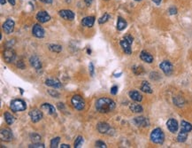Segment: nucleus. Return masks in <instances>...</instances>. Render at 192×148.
<instances>
[{"mask_svg": "<svg viewBox=\"0 0 192 148\" xmlns=\"http://www.w3.org/2000/svg\"><path fill=\"white\" fill-rule=\"evenodd\" d=\"M116 106L115 102L108 98H101L96 102V108L102 114H106L112 112Z\"/></svg>", "mask_w": 192, "mask_h": 148, "instance_id": "f257e3e1", "label": "nucleus"}, {"mask_svg": "<svg viewBox=\"0 0 192 148\" xmlns=\"http://www.w3.org/2000/svg\"><path fill=\"white\" fill-rule=\"evenodd\" d=\"M151 140L155 144H158V145L163 144L165 140V134L163 130L160 128L154 129L151 133Z\"/></svg>", "mask_w": 192, "mask_h": 148, "instance_id": "f03ea898", "label": "nucleus"}, {"mask_svg": "<svg viewBox=\"0 0 192 148\" xmlns=\"http://www.w3.org/2000/svg\"><path fill=\"white\" fill-rule=\"evenodd\" d=\"M10 107L12 109V111L13 112H22L26 110L27 108V105L26 103L21 100V99H14L11 102Z\"/></svg>", "mask_w": 192, "mask_h": 148, "instance_id": "7ed1b4c3", "label": "nucleus"}, {"mask_svg": "<svg viewBox=\"0 0 192 148\" xmlns=\"http://www.w3.org/2000/svg\"><path fill=\"white\" fill-rule=\"evenodd\" d=\"M71 103H72L73 107L75 109L79 110V111L84 109V107H85V101H84V99H82L80 95H74V96H73V98L71 99Z\"/></svg>", "mask_w": 192, "mask_h": 148, "instance_id": "20e7f679", "label": "nucleus"}, {"mask_svg": "<svg viewBox=\"0 0 192 148\" xmlns=\"http://www.w3.org/2000/svg\"><path fill=\"white\" fill-rule=\"evenodd\" d=\"M159 67L160 69L164 72V74L165 75H171L173 74V70H174V67H173V65L170 61L168 60H164L162 61L160 64H159Z\"/></svg>", "mask_w": 192, "mask_h": 148, "instance_id": "39448f33", "label": "nucleus"}, {"mask_svg": "<svg viewBox=\"0 0 192 148\" xmlns=\"http://www.w3.org/2000/svg\"><path fill=\"white\" fill-rule=\"evenodd\" d=\"M29 116L31 118V121L33 122H38L40 121L43 119V113L42 111H40L39 109L37 108H34V109H31L29 111Z\"/></svg>", "mask_w": 192, "mask_h": 148, "instance_id": "423d86ee", "label": "nucleus"}, {"mask_svg": "<svg viewBox=\"0 0 192 148\" xmlns=\"http://www.w3.org/2000/svg\"><path fill=\"white\" fill-rule=\"evenodd\" d=\"M16 58V53L15 52L11 49V48H7L5 52H4V59L7 62V63H10L12 61H13Z\"/></svg>", "mask_w": 192, "mask_h": 148, "instance_id": "0eeeda50", "label": "nucleus"}, {"mask_svg": "<svg viewBox=\"0 0 192 148\" xmlns=\"http://www.w3.org/2000/svg\"><path fill=\"white\" fill-rule=\"evenodd\" d=\"M0 138L2 141L9 142L12 139V133L9 129H2L0 132Z\"/></svg>", "mask_w": 192, "mask_h": 148, "instance_id": "6e6552de", "label": "nucleus"}, {"mask_svg": "<svg viewBox=\"0 0 192 148\" xmlns=\"http://www.w3.org/2000/svg\"><path fill=\"white\" fill-rule=\"evenodd\" d=\"M37 20L41 23H45L47 21H49L51 20V16L49 15V13L45 11H40L38 12L37 14Z\"/></svg>", "mask_w": 192, "mask_h": 148, "instance_id": "1a4fd4ad", "label": "nucleus"}, {"mask_svg": "<svg viewBox=\"0 0 192 148\" xmlns=\"http://www.w3.org/2000/svg\"><path fill=\"white\" fill-rule=\"evenodd\" d=\"M32 34L37 38H43L44 37V29L42 28L40 25L36 24L34 25L33 29H32Z\"/></svg>", "mask_w": 192, "mask_h": 148, "instance_id": "9d476101", "label": "nucleus"}, {"mask_svg": "<svg viewBox=\"0 0 192 148\" xmlns=\"http://www.w3.org/2000/svg\"><path fill=\"white\" fill-rule=\"evenodd\" d=\"M120 46L122 47V50L124 51V52L128 55H130L132 53V50H131V45L128 40H126L125 38H123L122 40H120L119 42Z\"/></svg>", "mask_w": 192, "mask_h": 148, "instance_id": "9b49d317", "label": "nucleus"}, {"mask_svg": "<svg viewBox=\"0 0 192 148\" xmlns=\"http://www.w3.org/2000/svg\"><path fill=\"white\" fill-rule=\"evenodd\" d=\"M14 21L11 19H8L4 24H3V29L5 30V32L6 34H10L13 31L14 29Z\"/></svg>", "mask_w": 192, "mask_h": 148, "instance_id": "f8f14e48", "label": "nucleus"}, {"mask_svg": "<svg viewBox=\"0 0 192 148\" xmlns=\"http://www.w3.org/2000/svg\"><path fill=\"white\" fill-rule=\"evenodd\" d=\"M134 122L136 123V125L140 126V127H148L150 125V121L147 119L146 117L144 116H139V117H136L134 119Z\"/></svg>", "mask_w": 192, "mask_h": 148, "instance_id": "ddd939ff", "label": "nucleus"}, {"mask_svg": "<svg viewBox=\"0 0 192 148\" xmlns=\"http://www.w3.org/2000/svg\"><path fill=\"white\" fill-rule=\"evenodd\" d=\"M166 127L170 132L175 133L178 130V122L174 119H169L166 122Z\"/></svg>", "mask_w": 192, "mask_h": 148, "instance_id": "4468645a", "label": "nucleus"}, {"mask_svg": "<svg viewBox=\"0 0 192 148\" xmlns=\"http://www.w3.org/2000/svg\"><path fill=\"white\" fill-rule=\"evenodd\" d=\"M29 62H30V65L37 70H39L42 68V62L37 56H32L29 60Z\"/></svg>", "mask_w": 192, "mask_h": 148, "instance_id": "2eb2a0df", "label": "nucleus"}, {"mask_svg": "<svg viewBox=\"0 0 192 148\" xmlns=\"http://www.w3.org/2000/svg\"><path fill=\"white\" fill-rule=\"evenodd\" d=\"M41 108H42L43 110H45V111L47 112L48 114H50L51 115L57 116L56 109H55V107L52 105H51V104H49V103H44V104H43V105L41 106Z\"/></svg>", "mask_w": 192, "mask_h": 148, "instance_id": "dca6fc26", "label": "nucleus"}, {"mask_svg": "<svg viewBox=\"0 0 192 148\" xmlns=\"http://www.w3.org/2000/svg\"><path fill=\"white\" fill-rule=\"evenodd\" d=\"M45 84L50 86V87H52L54 89H59V88H61L62 87V84L60 83L59 80L58 79H53V78H51V79H47L45 81Z\"/></svg>", "mask_w": 192, "mask_h": 148, "instance_id": "f3484780", "label": "nucleus"}, {"mask_svg": "<svg viewBox=\"0 0 192 148\" xmlns=\"http://www.w3.org/2000/svg\"><path fill=\"white\" fill-rule=\"evenodd\" d=\"M98 132H100L101 134H106L108 131L111 129L110 125L107 123V122H105V121H101L98 124Z\"/></svg>", "mask_w": 192, "mask_h": 148, "instance_id": "a211bd4d", "label": "nucleus"}, {"mask_svg": "<svg viewBox=\"0 0 192 148\" xmlns=\"http://www.w3.org/2000/svg\"><path fill=\"white\" fill-rule=\"evenodd\" d=\"M59 15L65 20H72L74 18V13L70 10H61L59 11Z\"/></svg>", "mask_w": 192, "mask_h": 148, "instance_id": "6ab92c4d", "label": "nucleus"}, {"mask_svg": "<svg viewBox=\"0 0 192 148\" xmlns=\"http://www.w3.org/2000/svg\"><path fill=\"white\" fill-rule=\"evenodd\" d=\"M140 58L143 61L146 63H152L153 62V57L151 54H150L146 51H143L140 54Z\"/></svg>", "mask_w": 192, "mask_h": 148, "instance_id": "aec40b11", "label": "nucleus"}, {"mask_svg": "<svg viewBox=\"0 0 192 148\" xmlns=\"http://www.w3.org/2000/svg\"><path fill=\"white\" fill-rule=\"evenodd\" d=\"M94 23H95V17H93V16L85 17L84 19H82V25L84 27H87V28H91L92 26L94 25Z\"/></svg>", "mask_w": 192, "mask_h": 148, "instance_id": "412c9836", "label": "nucleus"}, {"mask_svg": "<svg viewBox=\"0 0 192 148\" xmlns=\"http://www.w3.org/2000/svg\"><path fill=\"white\" fill-rule=\"evenodd\" d=\"M128 94H129L130 99L132 100H134V101L140 102L142 101V99H143V96L138 92L137 91H131V92H129Z\"/></svg>", "mask_w": 192, "mask_h": 148, "instance_id": "4be33fe9", "label": "nucleus"}, {"mask_svg": "<svg viewBox=\"0 0 192 148\" xmlns=\"http://www.w3.org/2000/svg\"><path fill=\"white\" fill-rule=\"evenodd\" d=\"M141 91L143 92L144 93H152V90H151V87L150 85V83L146 82V81H144L142 83V85H141Z\"/></svg>", "mask_w": 192, "mask_h": 148, "instance_id": "5701e85b", "label": "nucleus"}, {"mask_svg": "<svg viewBox=\"0 0 192 148\" xmlns=\"http://www.w3.org/2000/svg\"><path fill=\"white\" fill-rule=\"evenodd\" d=\"M188 133H189V132H187V131H185V130H183V129H181V131L179 132V134H178V136H177V140H178V142H180V143L185 142L187 138H188Z\"/></svg>", "mask_w": 192, "mask_h": 148, "instance_id": "b1692460", "label": "nucleus"}, {"mask_svg": "<svg viewBox=\"0 0 192 148\" xmlns=\"http://www.w3.org/2000/svg\"><path fill=\"white\" fill-rule=\"evenodd\" d=\"M126 27H127V21L122 17H119L117 22V29L119 31H122L123 29L126 28Z\"/></svg>", "mask_w": 192, "mask_h": 148, "instance_id": "393cba45", "label": "nucleus"}, {"mask_svg": "<svg viewBox=\"0 0 192 148\" xmlns=\"http://www.w3.org/2000/svg\"><path fill=\"white\" fill-rule=\"evenodd\" d=\"M129 108L130 110L133 112V113H142L143 112V106L138 105V104H131L129 106Z\"/></svg>", "mask_w": 192, "mask_h": 148, "instance_id": "a878e982", "label": "nucleus"}, {"mask_svg": "<svg viewBox=\"0 0 192 148\" xmlns=\"http://www.w3.org/2000/svg\"><path fill=\"white\" fill-rule=\"evenodd\" d=\"M181 127H182L183 130H184L185 131H187V132H190L192 130V125L190 122H188V121H183L181 122Z\"/></svg>", "mask_w": 192, "mask_h": 148, "instance_id": "bb28decb", "label": "nucleus"}, {"mask_svg": "<svg viewBox=\"0 0 192 148\" xmlns=\"http://www.w3.org/2000/svg\"><path fill=\"white\" fill-rule=\"evenodd\" d=\"M5 122L8 124V125H12L13 122H14V117L11 114H9L8 112H6V113H5Z\"/></svg>", "mask_w": 192, "mask_h": 148, "instance_id": "cd10ccee", "label": "nucleus"}, {"mask_svg": "<svg viewBox=\"0 0 192 148\" xmlns=\"http://www.w3.org/2000/svg\"><path fill=\"white\" fill-rule=\"evenodd\" d=\"M132 70H133L134 74H137V75H140V74H142L143 73H144V67H141V66L133 67Z\"/></svg>", "mask_w": 192, "mask_h": 148, "instance_id": "c85d7f7f", "label": "nucleus"}, {"mask_svg": "<svg viewBox=\"0 0 192 148\" xmlns=\"http://www.w3.org/2000/svg\"><path fill=\"white\" fill-rule=\"evenodd\" d=\"M49 49L52 52H60L62 51V46L59 45H50Z\"/></svg>", "mask_w": 192, "mask_h": 148, "instance_id": "c756f323", "label": "nucleus"}, {"mask_svg": "<svg viewBox=\"0 0 192 148\" xmlns=\"http://www.w3.org/2000/svg\"><path fill=\"white\" fill-rule=\"evenodd\" d=\"M174 105L178 106H183V103H184V99H183L182 97H175L174 98Z\"/></svg>", "mask_w": 192, "mask_h": 148, "instance_id": "7c9ffc66", "label": "nucleus"}, {"mask_svg": "<svg viewBox=\"0 0 192 148\" xmlns=\"http://www.w3.org/2000/svg\"><path fill=\"white\" fill-rule=\"evenodd\" d=\"M82 143H83V138H82V136H78V137L76 138V139H75V141H74V147L75 148L81 147Z\"/></svg>", "mask_w": 192, "mask_h": 148, "instance_id": "2f4dec72", "label": "nucleus"}, {"mask_svg": "<svg viewBox=\"0 0 192 148\" xmlns=\"http://www.w3.org/2000/svg\"><path fill=\"white\" fill-rule=\"evenodd\" d=\"M59 141H60V138H59V137H57V138H54V139H52V141H51V147L52 148L58 147Z\"/></svg>", "mask_w": 192, "mask_h": 148, "instance_id": "473e14b6", "label": "nucleus"}, {"mask_svg": "<svg viewBox=\"0 0 192 148\" xmlns=\"http://www.w3.org/2000/svg\"><path fill=\"white\" fill-rule=\"evenodd\" d=\"M109 19H110L109 14H108V13H105V14L98 20V23H99V24H104V23H105Z\"/></svg>", "mask_w": 192, "mask_h": 148, "instance_id": "72a5a7b5", "label": "nucleus"}, {"mask_svg": "<svg viewBox=\"0 0 192 148\" xmlns=\"http://www.w3.org/2000/svg\"><path fill=\"white\" fill-rule=\"evenodd\" d=\"M30 139L34 142V143H37V142H40L41 140V137L37 134V133H33V134H30Z\"/></svg>", "mask_w": 192, "mask_h": 148, "instance_id": "f704fd0d", "label": "nucleus"}, {"mask_svg": "<svg viewBox=\"0 0 192 148\" xmlns=\"http://www.w3.org/2000/svg\"><path fill=\"white\" fill-rule=\"evenodd\" d=\"M28 147H33V148H39V147H41V148H44L45 146H44V144H40L39 142H37V143H33L32 145H30Z\"/></svg>", "mask_w": 192, "mask_h": 148, "instance_id": "c9c22d12", "label": "nucleus"}, {"mask_svg": "<svg viewBox=\"0 0 192 148\" xmlns=\"http://www.w3.org/2000/svg\"><path fill=\"white\" fill-rule=\"evenodd\" d=\"M96 146H97V147H99V148L107 147V146H106V145H105L103 141H101V140H98V141H97V142H96Z\"/></svg>", "mask_w": 192, "mask_h": 148, "instance_id": "e433bc0d", "label": "nucleus"}, {"mask_svg": "<svg viewBox=\"0 0 192 148\" xmlns=\"http://www.w3.org/2000/svg\"><path fill=\"white\" fill-rule=\"evenodd\" d=\"M49 94L52 96V97H53V98H59V93L58 92H56L55 90H51V91H49Z\"/></svg>", "mask_w": 192, "mask_h": 148, "instance_id": "4c0bfd02", "label": "nucleus"}, {"mask_svg": "<svg viewBox=\"0 0 192 148\" xmlns=\"http://www.w3.org/2000/svg\"><path fill=\"white\" fill-rule=\"evenodd\" d=\"M168 12H169V14L174 15V14H176V13H177V9H176V7L172 6V7H170V8L168 9Z\"/></svg>", "mask_w": 192, "mask_h": 148, "instance_id": "58836bf2", "label": "nucleus"}, {"mask_svg": "<svg viewBox=\"0 0 192 148\" xmlns=\"http://www.w3.org/2000/svg\"><path fill=\"white\" fill-rule=\"evenodd\" d=\"M117 92H118V86H116V85L112 86V87L111 88V94H112V95H116Z\"/></svg>", "mask_w": 192, "mask_h": 148, "instance_id": "ea45409f", "label": "nucleus"}, {"mask_svg": "<svg viewBox=\"0 0 192 148\" xmlns=\"http://www.w3.org/2000/svg\"><path fill=\"white\" fill-rule=\"evenodd\" d=\"M89 69H90V73H91V75L93 76L94 75V64L91 62L90 65H89Z\"/></svg>", "mask_w": 192, "mask_h": 148, "instance_id": "a19ab883", "label": "nucleus"}, {"mask_svg": "<svg viewBox=\"0 0 192 148\" xmlns=\"http://www.w3.org/2000/svg\"><path fill=\"white\" fill-rule=\"evenodd\" d=\"M17 67H18L19 68H20V69H24L25 68V65H24V63H23L22 60H19L18 62H17Z\"/></svg>", "mask_w": 192, "mask_h": 148, "instance_id": "79ce46f5", "label": "nucleus"}, {"mask_svg": "<svg viewBox=\"0 0 192 148\" xmlns=\"http://www.w3.org/2000/svg\"><path fill=\"white\" fill-rule=\"evenodd\" d=\"M58 107H59V110H64L65 109V106H64V104L63 103H58Z\"/></svg>", "mask_w": 192, "mask_h": 148, "instance_id": "37998d69", "label": "nucleus"}, {"mask_svg": "<svg viewBox=\"0 0 192 148\" xmlns=\"http://www.w3.org/2000/svg\"><path fill=\"white\" fill-rule=\"evenodd\" d=\"M41 2L43 3H45V4H52V0H40Z\"/></svg>", "mask_w": 192, "mask_h": 148, "instance_id": "c03bdc74", "label": "nucleus"}, {"mask_svg": "<svg viewBox=\"0 0 192 148\" xmlns=\"http://www.w3.org/2000/svg\"><path fill=\"white\" fill-rule=\"evenodd\" d=\"M84 1H85V3H86V5H91L93 0H84Z\"/></svg>", "mask_w": 192, "mask_h": 148, "instance_id": "a18cd8bd", "label": "nucleus"}, {"mask_svg": "<svg viewBox=\"0 0 192 148\" xmlns=\"http://www.w3.org/2000/svg\"><path fill=\"white\" fill-rule=\"evenodd\" d=\"M60 147L61 148H69L70 147V146H69V145H66V144H62V145L60 146Z\"/></svg>", "mask_w": 192, "mask_h": 148, "instance_id": "49530a36", "label": "nucleus"}, {"mask_svg": "<svg viewBox=\"0 0 192 148\" xmlns=\"http://www.w3.org/2000/svg\"><path fill=\"white\" fill-rule=\"evenodd\" d=\"M152 1L155 3L156 5H160V3H161V1H162V0H152Z\"/></svg>", "mask_w": 192, "mask_h": 148, "instance_id": "de8ad7c7", "label": "nucleus"}, {"mask_svg": "<svg viewBox=\"0 0 192 148\" xmlns=\"http://www.w3.org/2000/svg\"><path fill=\"white\" fill-rule=\"evenodd\" d=\"M8 2L10 3V5H15V0H8Z\"/></svg>", "mask_w": 192, "mask_h": 148, "instance_id": "09e8293b", "label": "nucleus"}, {"mask_svg": "<svg viewBox=\"0 0 192 148\" xmlns=\"http://www.w3.org/2000/svg\"><path fill=\"white\" fill-rule=\"evenodd\" d=\"M0 3L2 5H5V0H0Z\"/></svg>", "mask_w": 192, "mask_h": 148, "instance_id": "8fccbe9b", "label": "nucleus"}, {"mask_svg": "<svg viewBox=\"0 0 192 148\" xmlns=\"http://www.w3.org/2000/svg\"><path fill=\"white\" fill-rule=\"evenodd\" d=\"M87 52H88L89 54H91V51L90 49H88V50H87Z\"/></svg>", "mask_w": 192, "mask_h": 148, "instance_id": "3c124183", "label": "nucleus"}, {"mask_svg": "<svg viewBox=\"0 0 192 148\" xmlns=\"http://www.w3.org/2000/svg\"><path fill=\"white\" fill-rule=\"evenodd\" d=\"M136 1H141V0H136Z\"/></svg>", "mask_w": 192, "mask_h": 148, "instance_id": "603ef678", "label": "nucleus"}, {"mask_svg": "<svg viewBox=\"0 0 192 148\" xmlns=\"http://www.w3.org/2000/svg\"><path fill=\"white\" fill-rule=\"evenodd\" d=\"M105 1H108V0H105Z\"/></svg>", "mask_w": 192, "mask_h": 148, "instance_id": "864d4df0", "label": "nucleus"}]
</instances>
